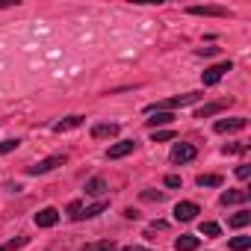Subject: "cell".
Returning a JSON list of instances; mask_svg holds the SVG:
<instances>
[{"label": "cell", "mask_w": 251, "mask_h": 251, "mask_svg": "<svg viewBox=\"0 0 251 251\" xmlns=\"http://www.w3.org/2000/svg\"><path fill=\"white\" fill-rule=\"evenodd\" d=\"M86 118L83 115H68V118H62V121H56L53 124V133H65V130H74V127H80Z\"/></svg>", "instance_id": "cell-10"}, {"label": "cell", "mask_w": 251, "mask_h": 251, "mask_svg": "<svg viewBox=\"0 0 251 251\" xmlns=\"http://www.w3.org/2000/svg\"><path fill=\"white\" fill-rule=\"evenodd\" d=\"M245 124H248V118H219L216 124H213V130L216 133H236V130H245Z\"/></svg>", "instance_id": "cell-5"}, {"label": "cell", "mask_w": 251, "mask_h": 251, "mask_svg": "<svg viewBox=\"0 0 251 251\" xmlns=\"http://www.w3.org/2000/svg\"><path fill=\"white\" fill-rule=\"evenodd\" d=\"M151 139H154V142H169V139H175V133H172V130H154Z\"/></svg>", "instance_id": "cell-26"}, {"label": "cell", "mask_w": 251, "mask_h": 251, "mask_svg": "<svg viewBox=\"0 0 251 251\" xmlns=\"http://www.w3.org/2000/svg\"><path fill=\"white\" fill-rule=\"evenodd\" d=\"M230 68H233V65H230V62L225 59V62H219V65L207 68V71L201 74V83H204V86H216V83H219V80H222V77H225V74H227Z\"/></svg>", "instance_id": "cell-4"}, {"label": "cell", "mask_w": 251, "mask_h": 251, "mask_svg": "<svg viewBox=\"0 0 251 251\" xmlns=\"http://www.w3.org/2000/svg\"><path fill=\"white\" fill-rule=\"evenodd\" d=\"M227 103H230V100H216V103H207V106H201V109L195 112V118H210V115H216V112L227 109Z\"/></svg>", "instance_id": "cell-14"}, {"label": "cell", "mask_w": 251, "mask_h": 251, "mask_svg": "<svg viewBox=\"0 0 251 251\" xmlns=\"http://www.w3.org/2000/svg\"><path fill=\"white\" fill-rule=\"evenodd\" d=\"M80 213H83V204H80V201H71V204H68V216H71L74 222H80Z\"/></svg>", "instance_id": "cell-25"}, {"label": "cell", "mask_w": 251, "mask_h": 251, "mask_svg": "<svg viewBox=\"0 0 251 251\" xmlns=\"http://www.w3.org/2000/svg\"><path fill=\"white\" fill-rule=\"evenodd\" d=\"M198 245H201V239H198V236H192V233H183V236H177V239H175V248H177V251H195Z\"/></svg>", "instance_id": "cell-13"}, {"label": "cell", "mask_w": 251, "mask_h": 251, "mask_svg": "<svg viewBox=\"0 0 251 251\" xmlns=\"http://www.w3.org/2000/svg\"><path fill=\"white\" fill-rule=\"evenodd\" d=\"M133 151H136V139H124V142L109 145L106 160H121V157H127V154H133Z\"/></svg>", "instance_id": "cell-6"}, {"label": "cell", "mask_w": 251, "mask_h": 251, "mask_svg": "<svg viewBox=\"0 0 251 251\" xmlns=\"http://www.w3.org/2000/svg\"><path fill=\"white\" fill-rule=\"evenodd\" d=\"M21 145V139H3L0 142V154H9V151H15Z\"/></svg>", "instance_id": "cell-24"}, {"label": "cell", "mask_w": 251, "mask_h": 251, "mask_svg": "<svg viewBox=\"0 0 251 251\" xmlns=\"http://www.w3.org/2000/svg\"><path fill=\"white\" fill-rule=\"evenodd\" d=\"M124 216H127V219H139V213H136L133 207H127V210H124Z\"/></svg>", "instance_id": "cell-32"}, {"label": "cell", "mask_w": 251, "mask_h": 251, "mask_svg": "<svg viewBox=\"0 0 251 251\" xmlns=\"http://www.w3.org/2000/svg\"><path fill=\"white\" fill-rule=\"evenodd\" d=\"M198 98H204V95H198V92H186V95H175V98H166V100H157V103H151V106H145V112H163V109H177V106H189V103H195Z\"/></svg>", "instance_id": "cell-1"}, {"label": "cell", "mask_w": 251, "mask_h": 251, "mask_svg": "<svg viewBox=\"0 0 251 251\" xmlns=\"http://www.w3.org/2000/svg\"><path fill=\"white\" fill-rule=\"evenodd\" d=\"M201 236H219V225L216 222H201Z\"/></svg>", "instance_id": "cell-23"}, {"label": "cell", "mask_w": 251, "mask_h": 251, "mask_svg": "<svg viewBox=\"0 0 251 251\" xmlns=\"http://www.w3.org/2000/svg\"><path fill=\"white\" fill-rule=\"evenodd\" d=\"M248 222H251V213H248V210H239V213H233V216H230V222H227V225H230V227H245Z\"/></svg>", "instance_id": "cell-18"}, {"label": "cell", "mask_w": 251, "mask_h": 251, "mask_svg": "<svg viewBox=\"0 0 251 251\" xmlns=\"http://www.w3.org/2000/svg\"><path fill=\"white\" fill-rule=\"evenodd\" d=\"M154 118H148V127L151 130H157V127H163V124H172L175 121V115L172 112H151Z\"/></svg>", "instance_id": "cell-16"}, {"label": "cell", "mask_w": 251, "mask_h": 251, "mask_svg": "<svg viewBox=\"0 0 251 251\" xmlns=\"http://www.w3.org/2000/svg\"><path fill=\"white\" fill-rule=\"evenodd\" d=\"M163 198H166L163 192H151V189H145V192H142V201H157V204H160Z\"/></svg>", "instance_id": "cell-27"}, {"label": "cell", "mask_w": 251, "mask_h": 251, "mask_svg": "<svg viewBox=\"0 0 251 251\" xmlns=\"http://www.w3.org/2000/svg\"><path fill=\"white\" fill-rule=\"evenodd\" d=\"M124 251H151V248H139V245H133V248H124Z\"/></svg>", "instance_id": "cell-33"}, {"label": "cell", "mask_w": 251, "mask_h": 251, "mask_svg": "<svg viewBox=\"0 0 251 251\" xmlns=\"http://www.w3.org/2000/svg\"><path fill=\"white\" fill-rule=\"evenodd\" d=\"M198 213H201V207H198L195 201H180V204H175V219H177V222H192Z\"/></svg>", "instance_id": "cell-7"}, {"label": "cell", "mask_w": 251, "mask_h": 251, "mask_svg": "<svg viewBox=\"0 0 251 251\" xmlns=\"http://www.w3.org/2000/svg\"><path fill=\"white\" fill-rule=\"evenodd\" d=\"M30 239L27 236H18V239H9V242H3V245H0V251H15V248H24Z\"/></svg>", "instance_id": "cell-21"}, {"label": "cell", "mask_w": 251, "mask_h": 251, "mask_svg": "<svg viewBox=\"0 0 251 251\" xmlns=\"http://www.w3.org/2000/svg\"><path fill=\"white\" fill-rule=\"evenodd\" d=\"M166 186L169 189H177L180 186V175H166Z\"/></svg>", "instance_id": "cell-28"}, {"label": "cell", "mask_w": 251, "mask_h": 251, "mask_svg": "<svg viewBox=\"0 0 251 251\" xmlns=\"http://www.w3.org/2000/svg\"><path fill=\"white\" fill-rule=\"evenodd\" d=\"M65 160H68L65 154H53V157H45L42 163H36V166H27V175H48V172L59 169Z\"/></svg>", "instance_id": "cell-2"}, {"label": "cell", "mask_w": 251, "mask_h": 251, "mask_svg": "<svg viewBox=\"0 0 251 251\" xmlns=\"http://www.w3.org/2000/svg\"><path fill=\"white\" fill-rule=\"evenodd\" d=\"M106 192V180L103 177H92V180H86V195H103Z\"/></svg>", "instance_id": "cell-15"}, {"label": "cell", "mask_w": 251, "mask_h": 251, "mask_svg": "<svg viewBox=\"0 0 251 251\" xmlns=\"http://www.w3.org/2000/svg\"><path fill=\"white\" fill-rule=\"evenodd\" d=\"M92 136L95 139H112V136H118V124H95L92 127Z\"/></svg>", "instance_id": "cell-11"}, {"label": "cell", "mask_w": 251, "mask_h": 251, "mask_svg": "<svg viewBox=\"0 0 251 251\" xmlns=\"http://www.w3.org/2000/svg\"><path fill=\"white\" fill-rule=\"evenodd\" d=\"M83 251H115V242H112V239H103V242H95V245H86Z\"/></svg>", "instance_id": "cell-22"}, {"label": "cell", "mask_w": 251, "mask_h": 251, "mask_svg": "<svg viewBox=\"0 0 251 251\" xmlns=\"http://www.w3.org/2000/svg\"><path fill=\"white\" fill-rule=\"evenodd\" d=\"M106 210V201H98V204H92V207H86L83 213H80V219H95V216H100Z\"/></svg>", "instance_id": "cell-19"}, {"label": "cell", "mask_w": 251, "mask_h": 251, "mask_svg": "<svg viewBox=\"0 0 251 251\" xmlns=\"http://www.w3.org/2000/svg\"><path fill=\"white\" fill-rule=\"evenodd\" d=\"M195 183L204 189V186H222L225 180H222V175H198V180H195Z\"/></svg>", "instance_id": "cell-17"}, {"label": "cell", "mask_w": 251, "mask_h": 251, "mask_svg": "<svg viewBox=\"0 0 251 251\" xmlns=\"http://www.w3.org/2000/svg\"><path fill=\"white\" fill-rule=\"evenodd\" d=\"M227 245H230V251H245V248H251V236H233Z\"/></svg>", "instance_id": "cell-20"}, {"label": "cell", "mask_w": 251, "mask_h": 251, "mask_svg": "<svg viewBox=\"0 0 251 251\" xmlns=\"http://www.w3.org/2000/svg\"><path fill=\"white\" fill-rule=\"evenodd\" d=\"M219 48H198V56H216Z\"/></svg>", "instance_id": "cell-31"}, {"label": "cell", "mask_w": 251, "mask_h": 251, "mask_svg": "<svg viewBox=\"0 0 251 251\" xmlns=\"http://www.w3.org/2000/svg\"><path fill=\"white\" fill-rule=\"evenodd\" d=\"M239 151H245V145H225V148H222L225 157H227V154H239Z\"/></svg>", "instance_id": "cell-29"}, {"label": "cell", "mask_w": 251, "mask_h": 251, "mask_svg": "<svg viewBox=\"0 0 251 251\" xmlns=\"http://www.w3.org/2000/svg\"><path fill=\"white\" fill-rule=\"evenodd\" d=\"M248 175H251V166H239V169H236V177H239V180H248Z\"/></svg>", "instance_id": "cell-30"}, {"label": "cell", "mask_w": 251, "mask_h": 251, "mask_svg": "<svg viewBox=\"0 0 251 251\" xmlns=\"http://www.w3.org/2000/svg\"><path fill=\"white\" fill-rule=\"evenodd\" d=\"M195 157H198V148H195L192 142H177V145L172 148V163H180V166H183V163H192Z\"/></svg>", "instance_id": "cell-3"}, {"label": "cell", "mask_w": 251, "mask_h": 251, "mask_svg": "<svg viewBox=\"0 0 251 251\" xmlns=\"http://www.w3.org/2000/svg\"><path fill=\"white\" fill-rule=\"evenodd\" d=\"M189 15H213V18H227L230 12L225 6H189Z\"/></svg>", "instance_id": "cell-9"}, {"label": "cell", "mask_w": 251, "mask_h": 251, "mask_svg": "<svg viewBox=\"0 0 251 251\" xmlns=\"http://www.w3.org/2000/svg\"><path fill=\"white\" fill-rule=\"evenodd\" d=\"M248 201V192L245 189H227V192H222V204L227 207V204H245Z\"/></svg>", "instance_id": "cell-12"}, {"label": "cell", "mask_w": 251, "mask_h": 251, "mask_svg": "<svg viewBox=\"0 0 251 251\" xmlns=\"http://www.w3.org/2000/svg\"><path fill=\"white\" fill-rule=\"evenodd\" d=\"M56 222H59V210H53V207H45V210L36 213V225L39 227H53Z\"/></svg>", "instance_id": "cell-8"}]
</instances>
